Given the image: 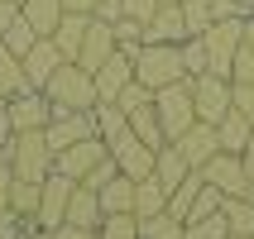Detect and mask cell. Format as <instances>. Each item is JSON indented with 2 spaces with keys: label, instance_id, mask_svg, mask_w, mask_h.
I'll return each mask as SVG.
<instances>
[{
  "label": "cell",
  "instance_id": "obj_1",
  "mask_svg": "<svg viewBox=\"0 0 254 239\" xmlns=\"http://www.w3.org/2000/svg\"><path fill=\"white\" fill-rule=\"evenodd\" d=\"M43 96H48L53 115H63V110H91V105L101 100V91H96V72L77 67V62H63V67L53 72V82L43 86Z\"/></svg>",
  "mask_w": 254,
  "mask_h": 239
},
{
  "label": "cell",
  "instance_id": "obj_2",
  "mask_svg": "<svg viewBox=\"0 0 254 239\" xmlns=\"http://www.w3.org/2000/svg\"><path fill=\"white\" fill-rule=\"evenodd\" d=\"M134 82H144L149 91H163L173 82H187L183 67V43H144L134 53Z\"/></svg>",
  "mask_w": 254,
  "mask_h": 239
},
{
  "label": "cell",
  "instance_id": "obj_3",
  "mask_svg": "<svg viewBox=\"0 0 254 239\" xmlns=\"http://www.w3.org/2000/svg\"><path fill=\"white\" fill-rule=\"evenodd\" d=\"M10 168L19 182H43L53 172V148L43 139V129H29V134H14V148H10Z\"/></svg>",
  "mask_w": 254,
  "mask_h": 239
},
{
  "label": "cell",
  "instance_id": "obj_4",
  "mask_svg": "<svg viewBox=\"0 0 254 239\" xmlns=\"http://www.w3.org/2000/svg\"><path fill=\"white\" fill-rule=\"evenodd\" d=\"M154 110H158V120H163L168 143L178 139L183 129L197 125V105H192V86L187 82H173V86H163V91H154Z\"/></svg>",
  "mask_w": 254,
  "mask_h": 239
},
{
  "label": "cell",
  "instance_id": "obj_5",
  "mask_svg": "<svg viewBox=\"0 0 254 239\" xmlns=\"http://www.w3.org/2000/svg\"><path fill=\"white\" fill-rule=\"evenodd\" d=\"M192 86V105H197V120L201 125H221L230 115V77H216V72H201V77H187Z\"/></svg>",
  "mask_w": 254,
  "mask_h": 239
},
{
  "label": "cell",
  "instance_id": "obj_6",
  "mask_svg": "<svg viewBox=\"0 0 254 239\" xmlns=\"http://www.w3.org/2000/svg\"><path fill=\"white\" fill-rule=\"evenodd\" d=\"M206 57H211V72L216 77H230V67H235V53H240L245 43V19H216L206 34Z\"/></svg>",
  "mask_w": 254,
  "mask_h": 239
},
{
  "label": "cell",
  "instance_id": "obj_7",
  "mask_svg": "<svg viewBox=\"0 0 254 239\" xmlns=\"http://www.w3.org/2000/svg\"><path fill=\"white\" fill-rule=\"evenodd\" d=\"M72 177H63V172H48V177H43V191H39V220H34V225L39 230H58L63 225V215H67V201H72Z\"/></svg>",
  "mask_w": 254,
  "mask_h": 239
},
{
  "label": "cell",
  "instance_id": "obj_8",
  "mask_svg": "<svg viewBox=\"0 0 254 239\" xmlns=\"http://www.w3.org/2000/svg\"><path fill=\"white\" fill-rule=\"evenodd\" d=\"M96 134V120H91V110H63L48 120V129H43V139H48V148H53V158L63 153V148H72L77 139H91Z\"/></svg>",
  "mask_w": 254,
  "mask_h": 239
},
{
  "label": "cell",
  "instance_id": "obj_9",
  "mask_svg": "<svg viewBox=\"0 0 254 239\" xmlns=\"http://www.w3.org/2000/svg\"><path fill=\"white\" fill-rule=\"evenodd\" d=\"M101 158H111V148H106V139H101V134H91V139H77L72 148H63V153L53 158V168L63 172V177H72V182H82V177L96 168Z\"/></svg>",
  "mask_w": 254,
  "mask_h": 239
},
{
  "label": "cell",
  "instance_id": "obj_10",
  "mask_svg": "<svg viewBox=\"0 0 254 239\" xmlns=\"http://www.w3.org/2000/svg\"><path fill=\"white\" fill-rule=\"evenodd\" d=\"M173 148L187 158V168H206L216 153H221V134H216V125H192V129H183L178 139H173Z\"/></svg>",
  "mask_w": 254,
  "mask_h": 239
},
{
  "label": "cell",
  "instance_id": "obj_11",
  "mask_svg": "<svg viewBox=\"0 0 254 239\" xmlns=\"http://www.w3.org/2000/svg\"><path fill=\"white\" fill-rule=\"evenodd\" d=\"M111 158H115V168L125 172V177H134V182H144V177H154V148L149 143H139L134 139V129H129L125 139H115L111 143Z\"/></svg>",
  "mask_w": 254,
  "mask_h": 239
},
{
  "label": "cell",
  "instance_id": "obj_12",
  "mask_svg": "<svg viewBox=\"0 0 254 239\" xmlns=\"http://www.w3.org/2000/svg\"><path fill=\"white\" fill-rule=\"evenodd\" d=\"M201 177H206L211 187H221L226 196H245V187H250V172H245V158H240V153H226V148H221V153H216L211 163L201 168Z\"/></svg>",
  "mask_w": 254,
  "mask_h": 239
},
{
  "label": "cell",
  "instance_id": "obj_13",
  "mask_svg": "<svg viewBox=\"0 0 254 239\" xmlns=\"http://www.w3.org/2000/svg\"><path fill=\"white\" fill-rule=\"evenodd\" d=\"M129 82H134V53L115 48V53L96 67V91H101V100H115Z\"/></svg>",
  "mask_w": 254,
  "mask_h": 239
},
{
  "label": "cell",
  "instance_id": "obj_14",
  "mask_svg": "<svg viewBox=\"0 0 254 239\" xmlns=\"http://www.w3.org/2000/svg\"><path fill=\"white\" fill-rule=\"evenodd\" d=\"M48 120H53V105H48V96H43V91H24V96L10 100V125H14V134L48 129Z\"/></svg>",
  "mask_w": 254,
  "mask_h": 239
},
{
  "label": "cell",
  "instance_id": "obj_15",
  "mask_svg": "<svg viewBox=\"0 0 254 239\" xmlns=\"http://www.w3.org/2000/svg\"><path fill=\"white\" fill-rule=\"evenodd\" d=\"M63 62H67V57L58 53V43H53V39H39V43L24 53V77H29V86H34V91H43Z\"/></svg>",
  "mask_w": 254,
  "mask_h": 239
},
{
  "label": "cell",
  "instance_id": "obj_16",
  "mask_svg": "<svg viewBox=\"0 0 254 239\" xmlns=\"http://www.w3.org/2000/svg\"><path fill=\"white\" fill-rule=\"evenodd\" d=\"M111 53H115V24H106V19L91 14V29H86V39H82V53H77V67L96 72Z\"/></svg>",
  "mask_w": 254,
  "mask_h": 239
},
{
  "label": "cell",
  "instance_id": "obj_17",
  "mask_svg": "<svg viewBox=\"0 0 254 239\" xmlns=\"http://www.w3.org/2000/svg\"><path fill=\"white\" fill-rule=\"evenodd\" d=\"M183 39H192L187 19H183V5H158L154 19L144 24V43H183Z\"/></svg>",
  "mask_w": 254,
  "mask_h": 239
},
{
  "label": "cell",
  "instance_id": "obj_18",
  "mask_svg": "<svg viewBox=\"0 0 254 239\" xmlns=\"http://www.w3.org/2000/svg\"><path fill=\"white\" fill-rule=\"evenodd\" d=\"M106 211H101V196L91 187H72V201H67V215H63V225H86V230H101Z\"/></svg>",
  "mask_w": 254,
  "mask_h": 239
},
{
  "label": "cell",
  "instance_id": "obj_19",
  "mask_svg": "<svg viewBox=\"0 0 254 239\" xmlns=\"http://www.w3.org/2000/svg\"><path fill=\"white\" fill-rule=\"evenodd\" d=\"M86 29H91V14H63L58 19V29L48 34V39L58 43V53L67 57V62H77V53H82V39H86Z\"/></svg>",
  "mask_w": 254,
  "mask_h": 239
},
{
  "label": "cell",
  "instance_id": "obj_20",
  "mask_svg": "<svg viewBox=\"0 0 254 239\" xmlns=\"http://www.w3.org/2000/svg\"><path fill=\"white\" fill-rule=\"evenodd\" d=\"M91 120H96V134L106 139V148H111L115 139H125V134H129V115L120 110L115 100H96V105H91Z\"/></svg>",
  "mask_w": 254,
  "mask_h": 239
},
{
  "label": "cell",
  "instance_id": "obj_21",
  "mask_svg": "<svg viewBox=\"0 0 254 239\" xmlns=\"http://www.w3.org/2000/svg\"><path fill=\"white\" fill-rule=\"evenodd\" d=\"M129 129H134V139L139 143H149V148H168V134H163V120H158V110H154V100L149 105H139V110H129Z\"/></svg>",
  "mask_w": 254,
  "mask_h": 239
},
{
  "label": "cell",
  "instance_id": "obj_22",
  "mask_svg": "<svg viewBox=\"0 0 254 239\" xmlns=\"http://www.w3.org/2000/svg\"><path fill=\"white\" fill-rule=\"evenodd\" d=\"M101 196V211L106 215H120V211H134V177H125V172H115L111 182L96 191Z\"/></svg>",
  "mask_w": 254,
  "mask_h": 239
},
{
  "label": "cell",
  "instance_id": "obj_23",
  "mask_svg": "<svg viewBox=\"0 0 254 239\" xmlns=\"http://www.w3.org/2000/svg\"><path fill=\"white\" fill-rule=\"evenodd\" d=\"M19 14H24L29 24H34L43 39H48V34L58 29V19H63L67 10H63V0H19Z\"/></svg>",
  "mask_w": 254,
  "mask_h": 239
},
{
  "label": "cell",
  "instance_id": "obj_24",
  "mask_svg": "<svg viewBox=\"0 0 254 239\" xmlns=\"http://www.w3.org/2000/svg\"><path fill=\"white\" fill-rule=\"evenodd\" d=\"M24 91H34L24 77V57H14L10 48H0V96H24Z\"/></svg>",
  "mask_w": 254,
  "mask_h": 239
},
{
  "label": "cell",
  "instance_id": "obj_25",
  "mask_svg": "<svg viewBox=\"0 0 254 239\" xmlns=\"http://www.w3.org/2000/svg\"><path fill=\"white\" fill-rule=\"evenodd\" d=\"M168 211V187L158 182V177H144V182H134V215H158Z\"/></svg>",
  "mask_w": 254,
  "mask_h": 239
},
{
  "label": "cell",
  "instance_id": "obj_26",
  "mask_svg": "<svg viewBox=\"0 0 254 239\" xmlns=\"http://www.w3.org/2000/svg\"><path fill=\"white\" fill-rule=\"evenodd\" d=\"M216 134H221V148H226V153H245V143H250L254 125L245 120L240 110H235V105H230V115L221 120V125H216Z\"/></svg>",
  "mask_w": 254,
  "mask_h": 239
},
{
  "label": "cell",
  "instance_id": "obj_27",
  "mask_svg": "<svg viewBox=\"0 0 254 239\" xmlns=\"http://www.w3.org/2000/svg\"><path fill=\"white\" fill-rule=\"evenodd\" d=\"M201 187H206V177H201V168H192L183 182L168 191V211L178 215V220H187V211H192V201H197V191H201Z\"/></svg>",
  "mask_w": 254,
  "mask_h": 239
},
{
  "label": "cell",
  "instance_id": "obj_28",
  "mask_svg": "<svg viewBox=\"0 0 254 239\" xmlns=\"http://www.w3.org/2000/svg\"><path fill=\"white\" fill-rule=\"evenodd\" d=\"M39 39H43L39 29L29 24L24 14H14V19H10V29L0 34V48H10L14 57H24V53H29V48H34V43H39Z\"/></svg>",
  "mask_w": 254,
  "mask_h": 239
},
{
  "label": "cell",
  "instance_id": "obj_29",
  "mask_svg": "<svg viewBox=\"0 0 254 239\" xmlns=\"http://www.w3.org/2000/svg\"><path fill=\"white\" fill-rule=\"evenodd\" d=\"M39 191H43V182H19V177H14L10 211H14V215H24V225H29V230H34V220H39Z\"/></svg>",
  "mask_w": 254,
  "mask_h": 239
},
{
  "label": "cell",
  "instance_id": "obj_30",
  "mask_svg": "<svg viewBox=\"0 0 254 239\" xmlns=\"http://www.w3.org/2000/svg\"><path fill=\"white\" fill-rule=\"evenodd\" d=\"M187 172H192V168H187V158L178 153L173 143H168V148H158V158H154V177H158V182H163V187H168V191H173V187H178V182H183Z\"/></svg>",
  "mask_w": 254,
  "mask_h": 239
},
{
  "label": "cell",
  "instance_id": "obj_31",
  "mask_svg": "<svg viewBox=\"0 0 254 239\" xmlns=\"http://www.w3.org/2000/svg\"><path fill=\"white\" fill-rule=\"evenodd\" d=\"M183 220L173 211H158V215H144L139 220V239H183Z\"/></svg>",
  "mask_w": 254,
  "mask_h": 239
},
{
  "label": "cell",
  "instance_id": "obj_32",
  "mask_svg": "<svg viewBox=\"0 0 254 239\" xmlns=\"http://www.w3.org/2000/svg\"><path fill=\"white\" fill-rule=\"evenodd\" d=\"M226 220H230V235H254V201L245 196H226Z\"/></svg>",
  "mask_w": 254,
  "mask_h": 239
},
{
  "label": "cell",
  "instance_id": "obj_33",
  "mask_svg": "<svg viewBox=\"0 0 254 239\" xmlns=\"http://www.w3.org/2000/svg\"><path fill=\"white\" fill-rule=\"evenodd\" d=\"M178 5H183V19H187V34H192V39H201V34L216 24L211 0H178Z\"/></svg>",
  "mask_w": 254,
  "mask_h": 239
},
{
  "label": "cell",
  "instance_id": "obj_34",
  "mask_svg": "<svg viewBox=\"0 0 254 239\" xmlns=\"http://www.w3.org/2000/svg\"><path fill=\"white\" fill-rule=\"evenodd\" d=\"M226 235H230L226 211L206 215V220H187V230H183V239H226Z\"/></svg>",
  "mask_w": 254,
  "mask_h": 239
},
{
  "label": "cell",
  "instance_id": "obj_35",
  "mask_svg": "<svg viewBox=\"0 0 254 239\" xmlns=\"http://www.w3.org/2000/svg\"><path fill=\"white\" fill-rule=\"evenodd\" d=\"M101 239H139V215L134 211L106 215V220H101Z\"/></svg>",
  "mask_w": 254,
  "mask_h": 239
},
{
  "label": "cell",
  "instance_id": "obj_36",
  "mask_svg": "<svg viewBox=\"0 0 254 239\" xmlns=\"http://www.w3.org/2000/svg\"><path fill=\"white\" fill-rule=\"evenodd\" d=\"M221 206H226V191L206 182V187L197 191V201H192V211H187V220H206V215H216ZM187 220H183V225H187Z\"/></svg>",
  "mask_w": 254,
  "mask_h": 239
},
{
  "label": "cell",
  "instance_id": "obj_37",
  "mask_svg": "<svg viewBox=\"0 0 254 239\" xmlns=\"http://www.w3.org/2000/svg\"><path fill=\"white\" fill-rule=\"evenodd\" d=\"M115 48H125V53H139L144 48V24L139 19H129V14L115 19Z\"/></svg>",
  "mask_w": 254,
  "mask_h": 239
},
{
  "label": "cell",
  "instance_id": "obj_38",
  "mask_svg": "<svg viewBox=\"0 0 254 239\" xmlns=\"http://www.w3.org/2000/svg\"><path fill=\"white\" fill-rule=\"evenodd\" d=\"M183 67H187V77H201V72H211L206 39H183Z\"/></svg>",
  "mask_w": 254,
  "mask_h": 239
},
{
  "label": "cell",
  "instance_id": "obj_39",
  "mask_svg": "<svg viewBox=\"0 0 254 239\" xmlns=\"http://www.w3.org/2000/svg\"><path fill=\"white\" fill-rule=\"evenodd\" d=\"M149 100H154V91H149V86H144V82H129L125 86V91H120V96H115V105H120V110H139V105H149Z\"/></svg>",
  "mask_w": 254,
  "mask_h": 239
},
{
  "label": "cell",
  "instance_id": "obj_40",
  "mask_svg": "<svg viewBox=\"0 0 254 239\" xmlns=\"http://www.w3.org/2000/svg\"><path fill=\"white\" fill-rule=\"evenodd\" d=\"M230 105L254 125V82H235V86H230Z\"/></svg>",
  "mask_w": 254,
  "mask_h": 239
},
{
  "label": "cell",
  "instance_id": "obj_41",
  "mask_svg": "<svg viewBox=\"0 0 254 239\" xmlns=\"http://www.w3.org/2000/svg\"><path fill=\"white\" fill-rule=\"evenodd\" d=\"M115 172H120V168H115V158H101L96 168H91V172H86V177H82V187H91V191H101V187L111 182Z\"/></svg>",
  "mask_w": 254,
  "mask_h": 239
},
{
  "label": "cell",
  "instance_id": "obj_42",
  "mask_svg": "<svg viewBox=\"0 0 254 239\" xmlns=\"http://www.w3.org/2000/svg\"><path fill=\"white\" fill-rule=\"evenodd\" d=\"M230 82H254V48H245L235 53V67H230Z\"/></svg>",
  "mask_w": 254,
  "mask_h": 239
},
{
  "label": "cell",
  "instance_id": "obj_43",
  "mask_svg": "<svg viewBox=\"0 0 254 239\" xmlns=\"http://www.w3.org/2000/svg\"><path fill=\"white\" fill-rule=\"evenodd\" d=\"M120 10H125L129 19L149 24V19H154V10H158V0H120Z\"/></svg>",
  "mask_w": 254,
  "mask_h": 239
},
{
  "label": "cell",
  "instance_id": "obj_44",
  "mask_svg": "<svg viewBox=\"0 0 254 239\" xmlns=\"http://www.w3.org/2000/svg\"><path fill=\"white\" fill-rule=\"evenodd\" d=\"M10 191H14V168L10 158H0V211H10Z\"/></svg>",
  "mask_w": 254,
  "mask_h": 239
},
{
  "label": "cell",
  "instance_id": "obj_45",
  "mask_svg": "<svg viewBox=\"0 0 254 239\" xmlns=\"http://www.w3.org/2000/svg\"><path fill=\"white\" fill-rule=\"evenodd\" d=\"M24 215H14V211H0V239H14V235H24Z\"/></svg>",
  "mask_w": 254,
  "mask_h": 239
},
{
  "label": "cell",
  "instance_id": "obj_46",
  "mask_svg": "<svg viewBox=\"0 0 254 239\" xmlns=\"http://www.w3.org/2000/svg\"><path fill=\"white\" fill-rule=\"evenodd\" d=\"M211 14L216 19H245V5L240 0H211Z\"/></svg>",
  "mask_w": 254,
  "mask_h": 239
},
{
  "label": "cell",
  "instance_id": "obj_47",
  "mask_svg": "<svg viewBox=\"0 0 254 239\" xmlns=\"http://www.w3.org/2000/svg\"><path fill=\"white\" fill-rule=\"evenodd\" d=\"M53 239H101V230H86V225H58Z\"/></svg>",
  "mask_w": 254,
  "mask_h": 239
},
{
  "label": "cell",
  "instance_id": "obj_48",
  "mask_svg": "<svg viewBox=\"0 0 254 239\" xmlns=\"http://www.w3.org/2000/svg\"><path fill=\"white\" fill-rule=\"evenodd\" d=\"M120 14H125V10H120V0H101V5H96V19H106V24H115Z\"/></svg>",
  "mask_w": 254,
  "mask_h": 239
},
{
  "label": "cell",
  "instance_id": "obj_49",
  "mask_svg": "<svg viewBox=\"0 0 254 239\" xmlns=\"http://www.w3.org/2000/svg\"><path fill=\"white\" fill-rule=\"evenodd\" d=\"M19 14V0H0V34L10 29V19Z\"/></svg>",
  "mask_w": 254,
  "mask_h": 239
},
{
  "label": "cell",
  "instance_id": "obj_50",
  "mask_svg": "<svg viewBox=\"0 0 254 239\" xmlns=\"http://www.w3.org/2000/svg\"><path fill=\"white\" fill-rule=\"evenodd\" d=\"M96 5L101 0H63V10H72V14H96Z\"/></svg>",
  "mask_w": 254,
  "mask_h": 239
},
{
  "label": "cell",
  "instance_id": "obj_51",
  "mask_svg": "<svg viewBox=\"0 0 254 239\" xmlns=\"http://www.w3.org/2000/svg\"><path fill=\"white\" fill-rule=\"evenodd\" d=\"M240 158H245V172H250V182H254V134H250V143H245Z\"/></svg>",
  "mask_w": 254,
  "mask_h": 239
},
{
  "label": "cell",
  "instance_id": "obj_52",
  "mask_svg": "<svg viewBox=\"0 0 254 239\" xmlns=\"http://www.w3.org/2000/svg\"><path fill=\"white\" fill-rule=\"evenodd\" d=\"M245 48H254V14H245Z\"/></svg>",
  "mask_w": 254,
  "mask_h": 239
},
{
  "label": "cell",
  "instance_id": "obj_53",
  "mask_svg": "<svg viewBox=\"0 0 254 239\" xmlns=\"http://www.w3.org/2000/svg\"><path fill=\"white\" fill-rule=\"evenodd\" d=\"M245 201H254V182H250V187H245Z\"/></svg>",
  "mask_w": 254,
  "mask_h": 239
},
{
  "label": "cell",
  "instance_id": "obj_54",
  "mask_svg": "<svg viewBox=\"0 0 254 239\" xmlns=\"http://www.w3.org/2000/svg\"><path fill=\"white\" fill-rule=\"evenodd\" d=\"M226 239H254V235H226Z\"/></svg>",
  "mask_w": 254,
  "mask_h": 239
},
{
  "label": "cell",
  "instance_id": "obj_55",
  "mask_svg": "<svg viewBox=\"0 0 254 239\" xmlns=\"http://www.w3.org/2000/svg\"><path fill=\"white\" fill-rule=\"evenodd\" d=\"M14 239H34V235H29V230H24V235H14Z\"/></svg>",
  "mask_w": 254,
  "mask_h": 239
},
{
  "label": "cell",
  "instance_id": "obj_56",
  "mask_svg": "<svg viewBox=\"0 0 254 239\" xmlns=\"http://www.w3.org/2000/svg\"><path fill=\"white\" fill-rule=\"evenodd\" d=\"M158 5H178V0H158Z\"/></svg>",
  "mask_w": 254,
  "mask_h": 239
}]
</instances>
